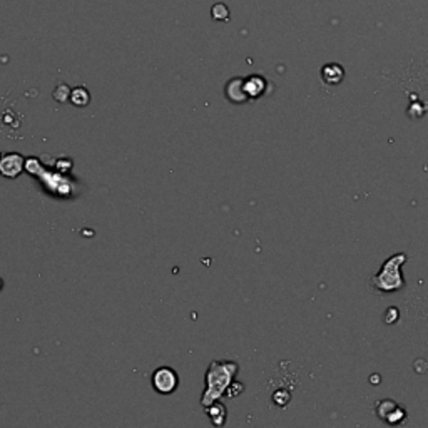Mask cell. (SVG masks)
Returning <instances> with one entry per match:
<instances>
[{
	"label": "cell",
	"instance_id": "obj_4",
	"mask_svg": "<svg viewBox=\"0 0 428 428\" xmlns=\"http://www.w3.org/2000/svg\"><path fill=\"white\" fill-rule=\"evenodd\" d=\"M177 385H179V378H177V373L172 368L161 366V368L154 372L153 387L156 392L163 393V395H169V393L176 392Z\"/></svg>",
	"mask_w": 428,
	"mask_h": 428
},
{
	"label": "cell",
	"instance_id": "obj_11",
	"mask_svg": "<svg viewBox=\"0 0 428 428\" xmlns=\"http://www.w3.org/2000/svg\"><path fill=\"white\" fill-rule=\"evenodd\" d=\"M290 393L284 392V390H280L276 392L275 395H273V400H275V403L278 405V407H286L288 402H290Z\"/></svg>",
	"mask_w": 428,
	"mask_h": 428
},
{
	"label": "cell",
	"instance_id": "obj_6",
	"mask_svg": "<svg viewBox=\"0 0 428 428\" xmlns=\"http://www.w3.org/2000/svg\"><path fill=\"white\" fill-rule=\"evenodd\" d=\"M345 77V71L340 64H328L322 69V79L328 86H338Z\"/></svg>",
	"mask_w": 428,
	"mask_h": 428
},
{
	"label": "cell",
	"instance_id": "obj_13",
	"mask_svg": "<svg viewBox=\"0 0 428 428\" xmlns=\"http://www.w3.org/2000/svg\"><path fill=\"white\" fill-rule=\"evenodd\" d=\"M0 290H2V280H0Z\"/></svg>",
	"mask_w": 428,
	"mask_h": 428
},
{
	"label": "cell",
	"instance_id": "obj_9",
	"mask_svg": "<svg viewBox=\"0 0 428 428\" xmlns=\"http://www.w3.org/2000/svg\"><path fill=\"white\" fill-rule=\"evenodd\" d=\"M206 414L211 416V420H213V423H214L216 427L225 425V422H226V408H225V405L216 403V402L211 403L210 407H207Z\"/></svg>",
	"mask_w": 428,
	"mask_h": 428
},
{
	"label": "cell",
	"instance_id": "obj_2",
	"mask_svg": "<svg viewBox=\"0 0 428 428\" xmlns=\"http://www.w3.org/2000/svg\"><path fill=\"white\" fill-rule=\"evenodd\" d=\"M407 260L408 256L405 253H396L388 258V260H385L380 271L370 280V284H372L373 290L385 293V295H392V293L402 290L405 286L402 268L407 263Z\"/></svg>",
	"mask_w": 428,
	"mask_h": 428
},
{
	"label": "cell",
	"instance_id": "obj_12",
	"mask_svg": "<svg viewBox=\"0 0 428 428\" xmlns=\"http://www.w3.org/2000/svg\"><path fill=\"white\" fill-rule=\"evenodd\" d=\"M398 310H396V306H392L390 310L385 313V323H388V325H393V323H396V319H398Z\"/></svg>",
	"mask_w": 428,
	"mask_h": 428
},
{
	"label": "cell",
	"instance_id": "obj_10",
	"mask_svg": "<svg viewBox=\"0 0 428 428\" xmlns=\"http://www.w3.org/2000/svg\"><path fill=\"white\" fill-rule=\"evenodd\" d=\"M72 102H74L76 106L84 107L89 102V92L86 91V89L77 87L76 91L72 92Z\"/></svg>",
	"mask_w": 428,
	"mask_h": 428
},
{
	"label": "cell",
	"instance_id": "obj_5",
	"mask_svg": "<svg viewBox=\"0 0 428 428\" xmlns=\"http://www.w3.org/2000/svg\"><path fill=\"white\" fill-rule=\"evenodd\" d=\"M24 159L19 154H7L5 157L0 159V174L5 177H17L21 174Z\"/></svg>",
	"mask_w": 428,
	"mask_h": 428
},
{
	"label": "cell",
	"instance_id": "obj_1",
	"mask_svg": "<svg viewBox=\"0 0 428 428\" xmlns=\"http://www.w3.org/2000/svg\"><path fill=\"white\" fill-rule=\"evenodd\" d=\"M238 373V365L234 361H213L206 373V392H204L201 403L210 407L221 395H225L227 387L233 383Z\"/></svg>",
	"mask_w": 428,
	"mask_h": 428
},
{
	"label": "cell",
	"instance_id": "obj_3",
	"mask_svg": "<svg viewBox=\"0 0 428 428\" xmlns=\"http://www.w3.org/2000/svg\"><path fill=\"white\" fill-rule=\"evenodd\" d=\"M378 418L383 420L388 425H400L407 420V412L403 407H400L398 403L393 402V400H381L375 408Z\"/></svg>",
	"mask_w": 428,
	"mask_h": 428
},
{
	"label": "cell",
	"instance_id": "obj_8",
	"mask_svg": "<svg viewBox=\"0 0 428 428\" xmlns=\"http://www.w3.org/2000/svg\"><path fill=\"white\" fill-rule=\"evenodd\" d=\"M233 84H234V87H236V89H234V91H233V89H231V87H227L226 89L227 98H229L231 101L236 102V104H241V102L248 101V94H246L245 84L241 82V79H234Z\"/></svg>",
	"mask_w": 428,
	"mask_h": 428
},
{
	"label": "cell",
	"instance_id": "obj_7",
	"mask_svg": "<svg viewBox=\"0 0 428 428\" xmlns=\"http://www.w3.org/2000/svg\"><path fill=\"white\" fill-rule=\"evenodd\" d=\"M264 87H266L264 79L258 76L249 77V79L245 82V89H246L248 98H260V95L264 92Z\"/></svg>",
	"mask_w": 428,
	"mask_h": 428
}]
</instances>
